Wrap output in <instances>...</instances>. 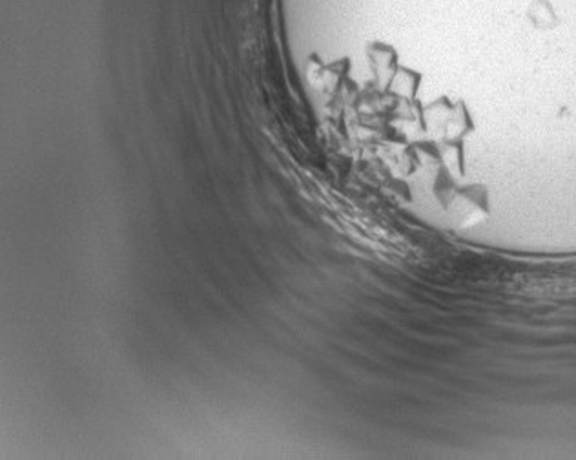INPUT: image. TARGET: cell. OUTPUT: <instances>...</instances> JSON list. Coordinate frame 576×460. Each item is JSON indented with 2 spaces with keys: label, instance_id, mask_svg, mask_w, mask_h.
<instances>
[{
  "label": "cell",
  "instance_id": "6da1fadb",
  "mask_svg": "<svg viewBox=\"0 0 576 460\" xmlns=\"http://www.w3.org/2000/svg\"><path fill=\"white\" fill-rule=\"evenodd\" d=\"M527 19L529 22L542 31L555 29L560 24V17L551 0H531L527 6Z\"/></svg>",
  "mask_w": 576,
  "mask_h": 460
}]
</instances>
